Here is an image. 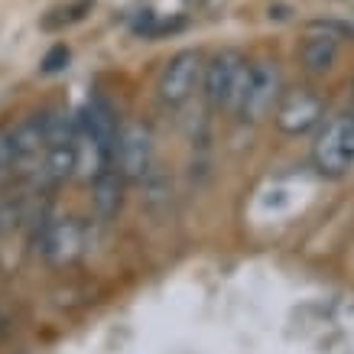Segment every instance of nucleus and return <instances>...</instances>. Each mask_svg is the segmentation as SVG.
Masks as SVG:
<instances>
[{"instance_id": "f8f14e48", "label": "nucleus", "mask_w": 354, "mask_h": 354, "mask_svg": "<svg viewBox=\"0 0 354 354\" xmlns=\"http://www.w3.org/2000/svg\"><path fill=\"white\" fill-rule=\"evenodd\" d=\"M10 133V143H13V153H17V162L23 160H32L46 150V137H43V124L39 118H26L23 124H17Z\"/></svg>"}, {"instance_id": "0eeeda50", "label": "nucleus", "mask_w": 354, "mask_h": 354, "mask_svg": "<svg viewBox=\"0 0 354 354\" xmlns=\"http://www.w3.org/2000/svg\"><path fill=\"white\" fill-rule=\"evenodd\" d=\"M325 114V101L312 88H296V91H286L283 101L277 108V127L290 137H299V133H309Z\"/></svg>"}, {"instance_id": "f03ea898", "label": "nucleus", "mask_w": 354, "mask_h": 354, "mask_svg": "<svg viewBox=\"0 0 354 354\" xmlns=\"http://www.w3.org/2000/svg\"><path fill=\"white\" fill-rule=\"evenodd\" d=\"M315 169L322 176H344L354 166V118H332L319 130L315 147H312Z\"/></svg>"}, {"instance_id": "423d86ee", "label": "nucleus", "mask_w": 354, "mask_h": 354, "mask_svg": "<svg viewBox=\"0 0 354 354\" xmlns=\"http://www.w3.org/2000/svg\"><path fill=\"white\" fill-rule=\"evenodd\" d=\"M202 68H205L202 55L192 53V49L172 55L160 75V97L166 104H172V108L185 104L192 97V91L198 88V82H202Z\"/></svg>"}, {"instance_id": "6e6552de", "label": "nucleus", "mask_w": 354, "mask_h": 354, "mask_svg": "<svg viewBox=\"0 0 354 354\" xmlns=\"http://www.w3.org/2000/svg\"><path fill=\"white\" fill-rule=\"evenodd\" d=\"M78 133H82L78 140H85V143H91V147H97L108 160H114L118 118H114V108H111L104 97H91L85 108L78 111Z\"/></svg>"}, {"instance_id": "20e7f679", "label": "nucleus", "mask_w": 354, "mask_h": 354, "mask_svg": "<svg viewBox=\"0 0 354 354\" xmlns=\"http://www.w3.org/2000/svg\"><path fill=\"white\" fill-rule=\"evenodd\" d=\"M279 68L273 62H254L247 65V82L237 101V114L244 120H260L267 118V111L277 104L279 97Z\"/></svg>"}, {"instance_id": "2eb2a0df", "label": "nucleus", "mask_w": 354, "mask_h": 354, "mask_svg": "<svg viewBox=\"0 0 354 354\" xmlns=\"http://www.w3.org/2000/svg\"><path fill=\"white\" fill-rule=\"evenodd\" d=\"M17 166V153H13V143H10V133H0V179Z\"/></svg>"}, {"instance_id": "39448f33", "label": "nucleus", "mask_w": 354, "mask_h": 354, "mask_svg": "<svg viewBox=\"0 0 354 354\" xmlns=\"http://www.w3.org/2000/svg\"><path fill=\"white\" fill-rule=\"evenodd\" d=\"M39 250L53 267H68L85 254V225L75 218L46 221L39 231Z\"/></svg>"}, {"instance_id": "ddd939ff", "label": "nucleus", "mask_w": 354, "mask_h": 354, "mask_svg": "<svg viewBox=\"0 0 354 354\" xmlns=\"http://www.w3.org/2000/svg\"><path fill=\"white\" fill-rule=\"evenodd\" d=\"M39 124H43V137L46 147H55V143H78V114H68V111H49V114H39Z\"/></svg>"}, {"instance_id": "7ed1b4c3", "label": "nucleus", "mask_w": 354, "mask_h": 354, "mask_svg": "<svg viewBox=\"0 0 354 354\" xmlns=\"http://www.w3.org/2000/svg\"><path fill=\"white\" fill-rule=\"evenodd\" d=\"M111 166L124 176V183H140L153 166V133L147 124L127 120L118 127L114 137V160Z\"/></svg>"}, {"instance_id": "4468645a", "label": "nucleus", "mask_w": 354, "mask_h": 354, "mask_svg": "<svg viewBox=\"0 0 354 354\" xmlns=\"http://www.w3.org/2000/svg\"><path fill=\"white\" fill-rule=\"evenodd\" d=\"M65 65H68V49L65 46H53L43 59V72L46 75H55V72H62Z\"/></svg>"}, {"instance_id": "9d476101", "label": "nucleus", "mask_w": 354, "mask_h": 354, "mask_svg": "<svg viewBox=\"0 0 354 354\" xmlns=\"http://www.w3.org/2000/svg\"><path fill=\"white\" fill-rule=\"evenodd\" d=\"M78 169V143H55V147H46V156H43V183L55 185V183H65L72 179Z\"/></svg>"}, {"instance_id": "f257e3e1", "label": "nucleus", "mask_w": 354, "mask_h": 354, "mask_svg": "<svg viewBox=\"0 0 354 354\" xmlns=\"http://www.w3.org/2000/svg\"><path fill=\"white\" fill-rule=\"evenodd\" d=\"M202 78H205V97H208L212 108L237 111V101H241V91H244V82H247L244 55L234 53V49L218 53L202 68Z\"/></svg>"}, {"instance_id": "dca6fc26", "label": "nucleus", "mask_w": 354, "mask_h": 354, "mask_svg": "<svg viewBox=\"0 0 354 354\" xmlns=\"http://www.w3.org/2000/svg\"><path fill=\"white\" fill-rule=\"evenodd\" d=\"M351 118H354V114H351Z\"/></svg>"}, {"instance_id": "9b49d317", "label": "nucleus", "mask_w": 354, "mask_h": 354, "mask_svg": "<svg viewBox=\"0 0 354 354\" xmlns=\"http://www.w3.org/2000/svg\"><path fill=\"white\" fill-rule=\"evenodd\" d=\"M302 55V65L309 68V72H328L338 59V39H335L332 32H322V36H309L299 49Z\"/></svg>"}, {"instance_id": "1a4fd4ad", "label": "nucleus", "mask_w": 354, "mask_h": 354, "mask_svg": "<svg viewBox=\"0 0 354 354\" xmlns=\"http://www.w3.org/2000/svg\"><path fill=\"white\" fill-rule=\"evenodd\" d=\"M124 176H120L114 166H108V169H101L95 176V185H91V205H95L97 218H104V221H111V218L120 212V205H124Z\"/></svg>"}]
</instances>
